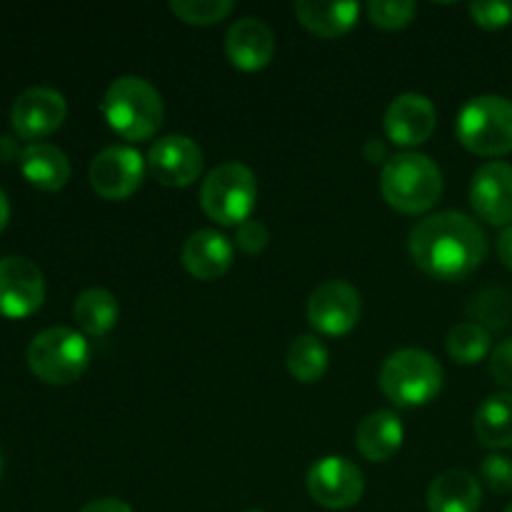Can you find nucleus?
Segmentation results:
<instances>
[{
  "mask_svg": "<svg viewBox=\"0 0 512 512\" xmlns=\"http://www.w3.org/2000/svg\"><path fill=\"white\" fill-rule=\"evenodd\" d=\"M498 258H500V263L505 265V268L512 270V225H508V228H503V233H500V238H498Z\"/></svg>",
  "mask_w": 512,
  "mask_h": 512,
  "instance_id": "f704fd0d",
  "label": "nucleus"
},
{
  "mask_svg": "<svg viewBox=\"0 0 512 512\" xmlns=\"http://www.w3.org/2000/svg\"><path fill=\"white\" fill-rule=\"evenodd\" d=\"M230 0H170V13L188 25H215L233 13Z\"/></svg>",
  "mask_w": 512,
  "mask_h": 512,
  "instance_id": "a878e982",
  "label": "nucleus"
},
{
  "mask_svg": "<svg viewBox=\"0 0 512 512\" xmlns=\"http://www.w3.org/2000/svg\"><path fill=\"white\" fill-rule=\"evenodd\" d=\"M295 18L300 20L308 33L318 38H338L345 35L355 23H358L360 5L353 0H335V3H323V0H298L293 5Z\"/></svg>",
  "mask_w": 512,
  "mask_h": 512,
  "instance_id": "412c9836",
  "label": "nucleus"
},
{
  "mask_svg": "<svg viewBox=\"0 0 512 512\" xmlns=\"http://www.w3.org/2000/svg\"><path fill=\"white\" fill-rule=\"evenodd\" d=\"M225 55L243 73L263 70L275 55V35L260 18H240L225 33Z\"/></svg>",
  "mask_w": 512,
  "mask_h": 512,
  "instance_id": "f3484780",
  "label": "nucleus"
},
{
  "mask_svg": "<svg viewBox=\"0 0 512 512\" xmlns=\"http://www.w3.org/2000/svg\"><path fill=\"white\" fill-rule=\"evenodd\" d=\"M10 220V203H8V195L0 190V233L5 230V225H8Z\"/></svg>",
  "mask_w": 512,
  "mask_h": 512,
  "instance_id": "c9c22d12",
  "label": "nucleus"
},
{
  "mask_svg": "<svg viewBox=\"0 0 512 512\" xmlns=\"http://www.w3.org/2000/svg\"><path fill=\"white\" fill-rule=\"evenodd\" d=\"M45 300V278L33 260L23 255L0 258V315L23 320L38 313Z\"/></svg>",
  "mask_w": 512,
  "mask_h": 512,
  "instance_id": "9b49d317",
  "label": "nucleus"
},
{
  "mask_svg": "<svg viewBox=\"0 0 512 512\" xmlns=\"http://www.w3.org/2000/svg\"><path fill=\"white\" fill-rule=\"evenodd\" d=\"M30 373L48 385H70L83 378L90 365V345L80 330L55 325L45 328L30 340L28 353Z\"/></svg>",
  "mask_w": 512,
  "mask_h": 512,
  "instance_id": "423d86ee",
  "label": "nucleus"
},
{
  "mask_svg": "<svg viewBox=\"0 0 512 512\" xmlns=\"http://www.w3.org/2000/svg\"><path fill=\"white\" fill-rule=\"evenodd\" d=\"M475 435L490 450L512 448V393L488 395L475 410Z\"/></svg>",
  "mask_w": 512,
  "mask_h": 512,
  "instance_id": "4be33fe9",
  "label": "nucleus"
},
{
  "mask_svg": "<svg viewBox=\"0 0 512 512\" xmlns=\"http://www.w3.org/2000/svg\"><path fill=\"white\" fill-rule=\"evenodd\" d=\"M480 505H483V488L468 470H445L428 488L430 512H478Z\"/></svg>",
  "mask_w": 512,
  "mask_h": 512,
  "instance_id": "aec40b11",
  "label": "nucleus"
},
{
  "mask_svg": "<svg viewBox=\"0 0 512 512\" xmlns=\"http://www.w3.org/2000/svg\"><path fill=\"white\" fill-rule=\"evenodd\" d=\"M148 160L133 145H108L93 158L88 170L90 188L105 200H128L143 185Z\"/></svg>",
  "mask_w": 512,
  "mask_h": 512,
  "instance_id": "6e6552de",
  "label": "nucleus"
},
{
  "mask_svg": "<svg viewBox=\"0 0 512 512\" xmlns=\"http://www.w3.org/2000/svg\"><path fill=\"white\" fill-rule=\"evenodd\" d=\"M20 173L33 188L55 193L63 190L70 180V160L58 145L50 143H28L20 150Z\"/></svg>",
  "mask_w": 512,
  "mask_h": 512,
  "instance_id": "6ab92c4d",
  "label": "nucleus"
},
{
  "mask_svg": "<svg viewBox=\"0 0 512 512\" xmlns=\"http://www.w3.org/2000/svg\"><path fill=\"white\" fill-rule=\"evenodd\" d=\"M268 240H270V233L268 228H265L260 220H245L243 225H238L235 228V245H238L243 253L248 255H255V253H263L265 248H268Z\"/></svg>",
  "mask_w": 512,
  "mask_h": 512,
  "instance_id": "7c9ffc66",
  "label": "nucleus"
},
{
  "mask_svg": "<svg viewBox=\"0 0 512 512\" xmlns=\"http://www.w3.org/2000/svg\"><path fill=\"white\" fill-rule=\"evenodd\" d=\"M470 313L475 315V323L483 328H505L512 313L510 295L503 290H483L473 298Z\"/></svg>",
  "mask_w": 512,
  "mask_h": 512,
  "instance_id": "bb28decb",
  "label": "nucleus"
},
{
  "mask_svg": "<svg viewBox=\"0 0 512 512\" xmlns=\"http://www.w3.org/2000/svg\"><path fill=\"white\" fill-rule=\"evenodd\" d=\"M308 323L320 335L340 338L358 325L363 313L360 293L345 280H325L308 298Z\"/></svg>",
  "mask_w": 512,
  "mask_h": 512,
  "instance_id": "9d476101",
  "label": "nucleus"
},
{
  "mask_svg": "<svg viewBox=\"0 0 512 512\" xmlns=\"http://www.w3.org/2000/svg\"><path fill=\"white\" fill-rule=\"evenodd\" d=\"M490 373L503 388L512 390V338L503 340L498 348L490 353Z\"/></svg>",
  "mask_w": 512,
  "mask_h": 512,
  "instance_id": "2f4dec72",
  "label": "nucleus"
},
{
  "mask_svg": "<svg viewBox=\"0 0 512 512\" xmlns=\"http://www.w3.org/2000/svg\"><path fill=\"white\" fill-rule=\"evenodd\" d=\"M148 170L165 188H188L203 173V150L188 135H163L150 145Z\"/></svg>",
  "mask_w": 512,
  "mask_h": 512,
  "instance_id": "ddd939ff",
  "label": "nucleus"
},
{
  "mask_svg": "<svg viewBox=\"0 0 512 512\" xmlns=\"http://www.w3.org/2000/svg\"><path fill=\"white\" fill-rule=\"evenodd\" d=\"M443 365L423 348H400L385 358L378 385L398 408H420L443 390Z\"/></svg>",
  "mask_w": 512,
  "mask_h": 512,
  "instance_id": "20e7f679",
  "label": "nucleus"
},
{
  "mask_svg": "<svg viewBox=\"0 0 512 512\" xmlns=\"http://www.w3.org/2000/svg\"><path fill=\"white\" fill-rule=\"evenodd\" d=\"M65 118H68V103L63 93L45 85L23 90L10 108V125L15 135L33 143L53 135L65 123Z\"/></svg>",
  "mask_w": 512,
  "mask_h": 512,
  "instance_id": "f8f14e48",
  "label": "nucleus"
},
{
  "mask_svg": "<svg viewBox=\"0 0 512 512\" xmlns=\"http://www.w3.org/2000/svg\"><path fill=\"white\" fill-rule=\"evenodd\" d=\"M480 478L495 495L512 493V458L500 453L485 455L480 463Z\"/></svg>",
  "mask_w": 512,
  "mask_h": 512,
  "instance_id": "c85d7f7f",
  "label": "nucleus"
},
{
  "mask_svg": "<svg viewBox=\"0 0 512 512\" xmlns=\"http://www.w3.org/2000/svg\"><path fill=\"white\" fill-rule=\"evenodd\" d=\"M308 493L320 508L348 510L360 503L365 493V478L355 463L340 455H328L308 470Z\"/></svg>",
  "mask_w": 512,
  "mask_h": 512,
  "instance_id": "1a4fd4ad",
  "label": "nucleus"
},
{
  "mask_svg": "<svg viewBox=\"0 0 512 512\" xmlns=\"http://www.w3.org/2000/svg\"><path fill=\"white\" fill-rule=\"evenodd\" d=\"M380 193L398 213H428L443 195V170L430 155L415 150L390 155L380 173Z\"/></svg>",
  "mask_w": 512,
  "mask_h": 512,
  "instance_id": "7ed1b4c3",
  "label": "nucleus"
},
{
  "mask_svg": "<svg viewBox=\"0 0 512 512\" xmlns=\"http://www.w3.org/2000/svg\"><path fill=\"white\" fill-rule=\"evenodd\" d=\"M0 475H3V453H0Z\"/></svg>",
  "mask_w": 512,
  "mask_h": 512,
  "instance_id": "e433bc0d",
  "label": "nucleus"
},
{
  "mask_svg": "<svg viewBox=\"0 0 512 512\" xmlns=\"http://www.w3.org/2000/svg\"><path fill=\"white\" fill-rule=\"evenodd\" d=\"M100 110L110 130L130 143L153 138L165 118L163 95L150 80L140 75L115 78L105 90Z\"/></svg>",
  "mask_w": 512,
  "mask_h": 512,
  "instance_id": "f03ea898",
  "label": "nucleus"
},
{
  "mask_svg": "<svg viewBox=\"0 0 512 512\" xmlns=\"http://www.w3.org/2000/svg\"><path fill=\"white\" fill-rule=\"evenodd\" d=\"M120 318V305L110 290L88 288L75 298L73 320L78 323L80 333L90 338H103L115 328Z\"/></svg>",
  "mask_w": 512,
  "mask_h": 512,
  "instance_id": "5701e85b",
  "label": "nucleus"
},
{
  "mask_svg": "<svg viewBox=\"0 0 512 512\" xmlns=\"http://www.w3.org/2000/svg\"><path fill=\"white\" fill-rule=\"evenodd\" d=\"M410 258L428 278L455 283L473 275L488 258L483 225L458 210H443L410 230Z\"/></svg>",
  "mask_w": 512,
  "mask_h": 512,
  "instance_id": "f257e3e1",
  "label": "nucleus"
},
{
  "mask_svg": "<svg viewBox=\"0 0 512 512\" xmlns=\"http://www.w3.org/2000/svg\"><path fill=\"white\" fill-rule=\"evenodd\" d=\"M403 440V420L393 410H373L355 428V448L370 463H385L398 455Z\"/></svg>",
  "mask_w": 512,
  "mask_h": 512,
  "instance_id": "a211bd4d",
  "label": "nucleus"
},
{
  "mask_svg": "<svg viewBox=\"0 0 512 512\" xmlns=\"http://www.w3.org/2000/svg\"><path fill=\"white\" fill-rule=\"evenodd\" d=\"M470 18L485 30H500L508 28L512 23V3L503 0H480V3H470Z\"/></svg>",
  "mask_w": 512,
  "mask_h": 512,
  "instance_id": "c756f323",
  "label": "nucleus"
},
{
  "mask_svg": "<svg viewBox=\"0 0 512 512\" xmlns=\"http://www.w3.org/2000/svg\"><path fill=\"white\" fill-rule=\"evenodd\" d=\"M255 512H258V510H255Z\"/></svg>",
  "mask_w": 512,
  "mask_h": 512,
  "instance_id": "58836bf2",
  "label": "nucleus"
},
{
  "mask_svg": "<svg viewBox=\"0 0 512 512\" xmlns=\"http://www.w3.org/2000/svg\"><path fill=\"white\" fill-rule=\"evenodd\" d=\"M460 145L480 158L512 153V100L505 95H478L460 108L455 120Z\"/></svg>",
  "mask_w": 512,
  "mask_h": 512,
  "instance_id": "39448f33",
  "label": "nucleus"
},
{
  "mask_svg": "<svg viewBox=\"0 0 512 512\" xmlns=\"http://www.w3.org/2000/svg\"><path fill=\"white\" fill-rule=\"evenodd\" d=\"M470 205L488 225H512V165L505 160H488L473 173Z\"/></svg>",
  "mask_w": 512,
  "mask_h": 512,
  "instance_id": "4468645a",
  "label": "nucleus"
},
{
  "mask_svg": "<svg viewBox=\"0 0 512 512\" xmlns=\"http://www.w3.org/2000/svg\"><path fill=\"white\" fill-rule=\"evenodd\" d=\"M285 365L298 383H318L328 373L330 353L318 335H298V338L290 340Z\"/></svg>",
  "mask_w": 512,
  "mask_h": 512,
  "instance_id": "b1692460",
  "label": "nucleus"
},
{
  "mask_svg": "<svg viewBox=\"0 0 512 512\" xmlns=\"http://www.w3.org/2000/svg\"><path fill=\"white\" fill-rule=\"evenodd\" d=\"M363 153H365V160H368V163H373V165L388 163V160H390L388 148H385L383 140H378V138H370L368 143H365Z\"/></svg>",
  "mask_w": 512,
  "mask_h": 512,
  "instance_id": "72a5a7b5",
  "label": "nucleus"
},
{
  "mask_svg": "<svg viewBox=\"0 0 512 512\" xmlns=\"http://www.w3.org/2000/svg\"><path fill=\"white\" fill-rule=\"evenodd\" d=\"M445 348L458 365H478L480 360L493 353V338H490L488 328L478 325L475 320H465V323L450 328Z\"/></svg>",
  "mask_w": 512,
  "mask_h": 512,
  "instance_id": "393cba45",
  "label": "nucleus"
},
{
  "mask_svg": "<svg viewBox=\"0 0 512 512\" xmlns=\"http://www.w3.org/2000/svg\"><path fill=\"white\" fill-rule=\"evenodd\" d=\"M78 512H133L125 500L118 498H100V500H90L88 505H83Z\"/></svg>",
  "mask_w": 512,
  "mask_h": 512,
  "instance_id": "473e14b6",
  "label": "nucleus"
},
{
  "mask_svg": "<svg viewBox=\"0 0 512 512\" xmlns=\"http://www.w3.org/2000/svg\"><path fill=\"white\" fill-rule=\"evenodd\" d=\"M418 5L413 0H373L368 3V18L383 30H400L413 23Z\"/></svg>",
  "mask_w": 512,
  "mask_h": 512,
  "instance_id": "cd10ccee",
  "label": "nucleus"
},
{
  "mask_svg": "<svg viewBox=\"0 0 512 512\" xmlns=\"http://www.w3.org/2000/svg\"><path fill=\"white\" fill-rule=\"evenodd\" d=\"M383 128L388 140L400 148H418L428 143L438 128V110L428 95L403 93L385 110Z\"/></svg>",
  "mask_w": 512,
  "mask_h": 512,
  "instance_id": "2eb2a0df",
  "label": "nucleus"
},
{
  "mask_svg": "<svg viewBox=\"0 0 512 512\" xmlns=\"http://www.w3.org/2000/svg\"><path fill=\"white\" fill-rule=\"evenodd\" d=\"M258 203V180L248 165L230 160L205 175L200 185V208L218 225H243Z\"/></svg>",
  "mask_w": 512,
  "mask_h": 512,
  "instance_id": "0eeeda50",
  "label": "nucleus"
},
{
  "mask_svg": "<svg viewBox=\"0 0 512 512\" xmlns=\"http://www.w3.org/2000/svg\"><path fill=\"white\" fill-rule=\"evenodd\" d=\"M505 512H512V503L508 505V508H505Z\"/></svg>",
  "mask_w": 512,
  "mask_h": 512,
  "instance_id": "4c0bfd02",
  "label": "nucleus"
},
{
  "mask_svg": "<svg viewBox=\"0 0 512 512\" xmlns=\"http://www.w3.org/2000/svg\"><path fill=\"white\" fill-rule=\"evenodd\" d=\"M235 248L230 243L228 235H223L220 230L203 228L195 230L188 235V240L183 243L180 250V260H183V268L188 270L193 278L205 280H218L233 268Z\"/></svg>",
  "mask_w": 512,
  "mask_h": 512,
  "instance_id": "dca6fc26",
  "label": "nucleus"
}]
</instances>
